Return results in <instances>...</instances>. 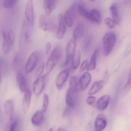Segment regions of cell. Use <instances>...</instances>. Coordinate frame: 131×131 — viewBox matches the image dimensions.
Segmentation results:
<instances>
[{"label":"cell","mask_w":131,"mask_h":131,"mask_svg":"<svg viewBox=\"0 0 131 131\" xmlns=\"http://www.w3.org/2000/svg\"><path fill=\"white\" fill-rule=\"evenodd\" d=\"M116 40L115 34L112 32L106 33L103 38V52L105 56H108L112 52Z\"/></svg>","instance_id":"cell-1"},{"label":"cell","mask_w":131,"mask_h":131,"mask_svg":"<svg viewBox=\"0 0 131 131\" xmlns=\"http://www.w3.org/2000/svg\"><path fill=\"white\" fill-rule=\"evenodd\" d=\"M62 55V49L60 46H56L51 52L46 65L47 73L51 72L56 66Z\"/></svg>","instance_id":"cell-2"},{"label":"cell","mask_w":131,"mask_h":131,"mask_svg":"<svg viewBox=\"0 0 131 131\" xmlns=\"http://www.w3.org/2000/svg\"><path fill=\"white\" fill-rule=\"evenodd\" d=\"M3 35V50L5 54L9 53L13 48L14 41L15 35L13 30H4Z\"/></svg>","instance_id":"cell-3"},{"label":"cell","mask_w":131,"mask_h":131,"mask_svg":"<svg viewBox=\"0 0 131 131\" xmlns=\"http://www.w3.org/2000/svg\"><path fill=\"white\" fill-rule=\"evenodd\" d=\"M40 28L45 32H52L56 27V23L50 15L42 14L39 19Z\"/></svg>","instance_id":"cell-4"},{"label":"cell","mask_w":131,"mask_h":131,"mask_svg":"<svg viewBox=\"0 0 131 131\" xmlns=\"http://www.w3.org/2000/svg\"><path fill=\"white\" fill-rule=\"evenodd\" d=\"M79 1H77L73 2L69 8L66 10L63 14L64 20L66 24L69 27H72L73 25L76 13L77 11Z\"/></svg>","instance_id":"cell-5"},{"label":"cell","mask_w":131,"mask_h":131,"mask_svg":"<svg viewBox=\"0 0 131 131\" xmlns=\"http://www.w3.org/2000/svg\"><path fill=\"white\" fill-rule=\"evenodd\" d=\"M40 56V52L38 51H34L30 54L25 66V71L26 73H30L35 69Z\"/></svg>","instance_id":"cell-6"},{"label":"cell","mask_w":131,"mask_h":131,"mask_svg":"<svg viewBox=\"0 0 131 131\" xmlns=\"http://www.w3.org/2000/svg\"><path fill=\"white\" fill-rule=\"evenodd\" d=\"M76 40L72 38L67 43L66 48V60L64 65L67 66L72 61V58L76 52Z\"/></svg>","instance_id":"cell-7"},{"label":"cell","mask_w":131,"mask_h":131,"mask_svg":"<svg viewBox=\"0 0 131 131\" xmlns=\"http://www.w3.org/2000/svg\"><path fill=\"white\" fill-rule=\"evenodd\" d=\"M78 91L69 88L67 91L66 101L68 107L73 108L76 107L78 102Z\"/></svg>","instance_id":"cell-8"},{"label":"cell","mask_w":131,"mask_h":131,"mask_svg":"<svg viewBox=\"0 0 131 131\" xmlns=\"http://www.w3.org/2000/svg\"><path fill=\"white\" fill-rule=\"evenodd\" d=\"M47 79V75H44L38 77L34 82L33 91L36 96H38L42 93L46 86Z\"/></svg>","instance_id":"cell-9"},{"label":"cell","mask_w":131,"mask_h":131,"mask_svg":"<svg viewBox=\"0 0 131 131\" xmlns=\"http://www.w3.org/2000/svg\"><path fill=\"white\" fill-rule=\"evenodd\" d=\"M25 16L27 23L31 26H33L34 20L33 0H28L27 2L25 7Z\"/></svg>","instance_id":"cell-10"},{"label":"cell","mask_w":131,"mask_h":131,"mask_svg":"<svg viewBox=\"0 0 131 131\" xmlns=\"http://www.w3.org/2000/svg\"><path fill=\"white\" fill-rule=\"evenodd\" d=\"M69 74V69L64 70L58 74L56 80V86L58 90H61L64 86Z\"/></svg>","instance_id":"cell-11"},{"label":"cell","mask_w":131,"mask_h":131,"mask_svg":"<svg viewBox=\"0 0 131 131\" xmlns=\"http://www.w3.org/2000/svg\"><path fill=\"white\" fill-rule=\"evenodd\" d=\"M107 120L105 115L100 114L97 116L95 122V129L96 131L104 130L107 125Z\"/></svg>","instance_id":"cell-12"},{"label":"cell","mask_w":131,"mask_h":131,"mask_svg":"<svg viewBox=\"0 0 131 131\" xmlns=\"http://www.w3.org/2000/svg\"><path fill=\"white\" fill-rule=\"evenodd\" d=\"M66 22L63 18V15L61 14L59 17V27L57 29L56 33V38L59 40H62L63 39L66 33Z\"/></svg>","instance_id":"cell-13"},{"label":"cell","mask_w":131,"mask_h":131,"mask_svg":"<svg viewBox=\"0 0 131 131\" xmlns=\"http://www.w3.org/2000/svg\"><path fill=\"white\" fill-rule=\"evenodd\" d=\"M31 93L29 89L26 90L24 92L23 101H22V108L24 114L27 113L30 106L31 102Z\"/></svg>","instance_id":"cell-14"},{"label":"cell","mask_w":131,"mask_h":131,"mask_svg":"<svg viewBox=\"0 0 131 131\" xmlns=\"http://www.w3.org/2000/svg\"><path fill=\"white\" fill-rule=\"evenodd\" d=\"M110 100V96L109 95H105L101 96L96 103L97 109L100 112L105 110L107 108Z\"/></svg>","instance_id":"cell-15"},{"label":"cell","mask_w":131,"mask_h":131,"mask_svg":"<svg viewBox=\"0 0 131 131\" xmlns=\"http://www.w3.org/2000/svg\"><path fill=\"white\" fill-rule=\"evenodd\" d=\"M32 27L26 20L23 26L21 34V40H23L24 42H27L29 40L31 36V27Z\"/></svg>","instance_id":"cell-16"},{"label":"cell","mask_w":131,"mask_h":131,"mask_svg":"<svg viewBox=\"0 0 131 131\" xmlns=\"http://www.w3.org/2000/svg\"><path fill=\"white\" fill-rule=\"evenodd\" d=\"M44 113L42 110L37 111L31 118V123L35 126H39L42 124L44 118Z\"/></svg>","instance_id":"cell-17"},{"label":"cell","mask_w":131,"mask_h":131,"mask_svg":"<svg viewBox=\"0 0 131 131\" xmlns=\"http://www.w3.org/2000/svg\"><path fill=\"white\" fill-rule=\"evenodd\" d=\"M91 75L89 73H84L79 79V84L81 90H84L87 88L91 81Z\"/></svg>","instance_id":"cell-18"},{"label":"cell","mask_w":131,"mask_h":131,"mask_svg":"<svg viewBox=\"0 0 131 131\" xmlns=\"http://www.w3.org/2000/svg\"><path fill=\"white\" fill-rule=\"evenodd\" d=\"M86 19L92 23L98 24L101 23L102 21V16L99 10L93 9L89 12Z\"/></svg>","instance_id":"cell-19"},{"label":"cell","mask_w":131,"mask_h":131,"mask_svg":"<svg viewBox=\"0 0 131 131\" xmlns=\"http://www.w3.org/2000/svg\"><path fill=\"white\" fill-rule=\"evenodd\" d=\"M85 28L82 23H80L76 27L73 32V38L76 40L81 39L84 36Z\"/></svg>","instance_id":"cell-20"},{"label":"cell","mask_w":131,"mask_h":131,"mask_svg":"<svg viewBox=\"0 0 131 131\" xmlns=\"http://www.w3.org/2000/svg\"><path fill=\"white\" fill-rule=\"evenodd\" d=\"M14 103L12 100H8L4 103V112L6 115L11 118L13 113L14 109Z\"/></svg>","instance_id":"cell-21"},{"label":"cell","mask_w":131,"mask_h":131,"mask_svg":"<svg viewBox=\"0 0 131 131\" xmlns=\"http://www.w3.org/2000/svg\"><path fill=\"white\" fill-rule=\"evenodd\" d=\"M17 81L20 91L21 93H24L26 91L27 86V83L26 79L23 75L19 72L16 75Z\"/></svg>","instance_id":"cell-22"},{"label":"cell","mask_w":131,"mask_h":131,"mask_svg":"<svg viewBox=\"0 0 131 131\" xmlns=\"http://www.w3.org/2000/svg\"><path fill=\"white\" fill-rule=\"evenodd\" d=\"M103 86V80L96 81L90 89L88 94L89 95H93L98 93L102 89Z\"/></svg>","instance_id":"cell-23"},{"label":"cell","mask_w":131,"mask_h":131,"mask_svg":"<svg viewBox=\"0 0 131 131\" xmlns=\"http://www.w3.org/2000/svg\"><path fill=\"white\" fill-rule=\"evenodd\" d=\"M56 1L57 0H44L43 7L46 14L50 15L55 9Z\"/></svg>","instance_id":"cell-24"},{"label":"cell","mask_w":131,"mask_h":131,"mask_svg":"<svg viewBox=\"0 0 131 131\" xmlns=\"http://www.w3.org/2000/svg\"><path fill=\"white\" fill-rule=\"evenodd\" d=\"M99 53V50L96 49L91 57L90 62L88 65L87 68V71H91L94 70L96 69V59Z\"/></svg>","instance_id":"cell-25"},{"label":"cell","mask_w":131,"mask_h":131,"mask_svg":"<svg viewBox=\"0 0 131 131\" xmlns=\"http://www.w3.org/2000/svg\"><path fill=\"white\" fill-rule=\"evenodd\" d=\"M110 11L113 20L116 24L119 25L120 23V19L118 9L117 5L115 4L112 5L110 7Z\"/></svg>","instance_id":"cell-26"},{"label":"cell","mask_w":131,"mask_h":131,"mask_svg":"<svg viewBox=\"0 0 131 131\" xmlns=\"http://www.w3.org/2000/svg\"><path fill=\"white\" fill-rule=\"evenodd\" d=\"M81 60V53L80 51L78 50L76 52L75 55L72 58V67L73 70H76L79 67Z\"/></svg>","instance_id":"cell-27"},{"label":"cell","mask_w":131,"mask_h":131,"mask_svg":"<svg viewBox=\"0 0 131 131\" xmlns=\"http://www.w3.org/2000/svg\"><path fill=\"white\" fill-rule=\"evenodd\" d=\"M79 80L76 77L71 76L69 80V88L79 92L81 89Z\"/></svg>","instance_id":"cell-28"},{"label":"cell","mask_w":131,"mask_h":131,"mask_svg":"<svg viewBox=\"0 0 131 131\" xmlns=\"http://www.w3.org/2000/svg\"><path fill=\"white\" fill-rule=\"evenodd\" d=\"M77 11L78 13L82 16L84 17L85 18H87L89 14V11L86 9L85 4L83 1H79V5L77 8Z\"/></svg>","instance_id":"cell-29"},{"label":"cell","mask_w":131,"mask_h":131,"mask_svg":"<svg viewBox=\"0 0 131 131\" xmlns=\"http://www.w3.org/2000/svg\"><path fill=\"white\" fill-rule=\"evenodd\" d=\"M131 90V69L128 75V79L123 89V95H126Z\"/></svg>","instance_id":"cell-30"},{"label":"cell","mask_w":131,"mask_h":131,"mask_svg":"<svg viewBox=\"0 0 131 131\" xmlns=\"http://www.w3.org/2000/svg\"><path fill=\"white\" fill-rule=\"evenodd\" d=\"M22 59V57L19 53H18L15 56L13 61V65L15 68H18L20 67V66L21 65L23 60Z\"/></svg>","instance_id":"cell-31"},{"label":"cell","mask_w":131,"mask_h":131,"mask_svg":"<svg viewBox=\"0 0 131 131\" xmlns=\"http://www.w3.org/2000/svg\"><path fill=\"white\" fill-rule=\"evenodd\" d=\"M17 0H4L3 6L7 9H10L13 8L16 5Z\"/></svg>","instance_id":"cell-32"},{"label":"cell","mask_w":131,"mask_h":131,"mask_svg":"<svg viewBox=\"0 0 131 131\" xmlns=\"http://www.w3.org/2000/svg\"><path fill=\"white\" fill-rule=\"evenodd\" d=\"M49 97L47 94H45L43 95V102L42 105V109L43 112L44 113L46 112L48 106H49Z\"/></svg>","instance_id":"cell-33"},{"label":"cell","mask_w":131,"mask_h":131,"mask_svg":"<svg viewBox=\"0 0 131 131\" xmlns=\"http://www.w3.org/2000/svg\"><path fill=\"white\" fill-rule=\"evenodd\" d=\"M105 24L107 26V27L110 29H113L115 28L116 26V23L113 19L107 17L104 20Z\"/></svg>","instance_id":"cell-34"},{"label":"cell","mask_w":131,"mask_h":131,"mask_svg":"<svg viewBox=\"0 0 131 131\" xmlns=\"http://www.w3.org/2000/svg\"><path fill=\"white\" fill-rule=\"evenodd\" d=\"M91 41L92 38L91 37H87L84 40L82 47L83 50L84 52H87V50H89L91 44Z\"/></svg>","instance_id":"cell-35"},{"label":"cell","mask_w":131,"mask_h":131,"mask_svg":"<svg viewBox=\"0 0 131 131\" xmlns=\"http://www.w3.org/2000/svg\"><path fill=\"white\" fill-rule=\"evenodd\" d=\"M19 124V121L18 118H15L12 119L11 123L9 127V131H15L16 130Z\"/></svg>","instance_id":"cell-36"},{"label":"cell","mask_w":131,"mask_h":131,"mask_svg":"<svg viewBox=\"0 0 131 131\" xmlns=\"http://www.w3.org/2000/svg\"><path fill=\"white\" fill-rule=\"evenodd\" d=\"M44 67H45V65H44V63H42L37 68V70L35 72L36 77H38L41 76L43 72Z\"/></svg>","instance_id":"cell-37"},{"label":"cell","mask_w":131,"mask_h":131,"mask_svg":"<svg viewBox=\"0 0 131 131\" xmlns=\"http://www.w3.org/2000/svg\"><path fill=\"white\" fill-rule=\"evenodd\" d=\"M96 99L95 96L90 95L86 99V103L90 106H92L95 102Z\"/></svg>","instance_id":"cell-38"},{"label":"cell","mask_w":131,"mask_h":131,"mask_svg":"<svg viewBox=\"0 0 131 131\" xmlns=\"http://www.w3.org/2000/svg\"><path fill=\"white\" fill-rule=\"evenodd\" d=\"M88 62H89V61H88V60H85L83 61L82 63L81 64V66H80V72H82L83 71H85L86 69H87L88 65H89Z\"/></svg>","instance_id":"cell-39"},{"label":"cell","mask_w":131,"mask_h":131,"mask_svg":"<svg viewBox=\"0 0 131 131\" xmlns=\"http://www.w3.org/2000/svg\"><path fill=\"white\" fill-rule=\"evenodd\" d=\"M51 49V43L50 42H47L46 44V47H45V51H46V53L47 55L49 54L50 52V50Z\"/></svg>","instance_id":"cell-40"},{"label":"cell","mask_w":131,"mask_h":131,"mask_svg":"<svg viewBox=\"0 0 131 131\" xmlns=\"http://www.w3.org/2000/svg\"><path fill=\"white\" fill-rule=\"evenodd\" d=\"M131 52V44H130L129 46H128V48L126 51V54H128L129 53H130Z\"/></svg>","instance_id":"cell-41"},{"label":"cell","mask_w":131,"mask_h":131,"mask_svg":"<svg viewBox=\"0 0 131 131\" xmlns=\"http://www.w3.org/2000/svg\"><path fill=\"white\" fill-rule=\"evenodd\" d=\"M58 131H64L65 129L63 128H60L58 129Z\"/></svg>","instance_id":"cell-42"},{"label":"cell","mask_w":131,"mask_h":131,"mask_svg":"<svg viewBox=\"0 0 131 131\" xmlns=\"http://www.w3.org/2000/svg\"><path fill=\"white\" fill-rule=\"evenodd\" d=\"M53 130H54V129L53 128H51V129H49V131H53Z\"/></svg>","instance_id":"cell-43"},{"label":"cell","mask_w":131,"mask_h":131,"mask_svg":"<svg viewBox=\"0 0 131 131\" xmlns=\"http://www.w3.org/2000/svg\"><path fill=\"white\" fill-rule=\"evenodd\" d=\"M90 1H91V2H93L95 0H89Z\"/></svg>","instance_id":"cell-44"},{"label":"cell","mask_w":131,"mask_h":131,"mask_svg":"<svg viewBox=\"0 0 131 131\" xmlns=\"http://www.w3.org/2000/svg\"></svg>","instance_id":"cell-45"}]
</instances>
